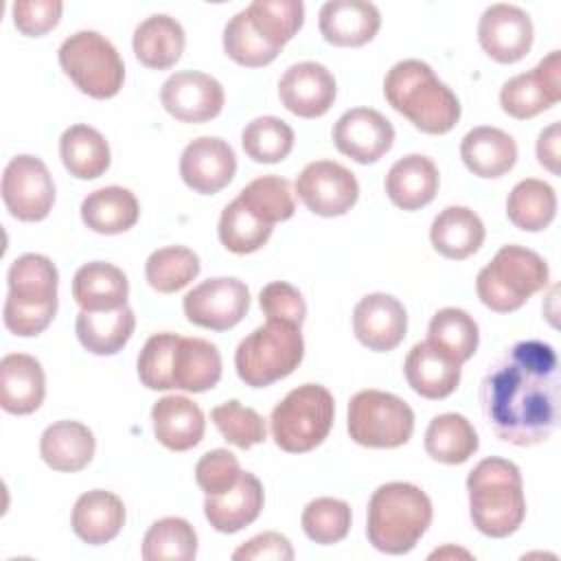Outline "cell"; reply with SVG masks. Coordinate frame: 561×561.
<instances>
[{
	"label": "cell",
	"mask_w": 561,
	"mask_h": 561,
	"mask_svg": "<svg viewBox=\"0 0 561 561\" xmlns=\"http://www.w3.org/2000/svg\"><path fill=\"white\" fill-rule=\"evenodd\" d=\"M480 408L493 434L517 447L546 443L559 425V359L550 344L522 340L489 366Z\"/></svg>",
	"instance_id": "6da1fadb"
},
{
	"label": "cell",
	"mask_w": 561,
	"mask_h": 561,
	"mask_svg": "<svg viewBox=\"0 0 561 561\" xmlns=\"http://www.w3.org/2000/svg\"><path fill=\"white\" fill-rule=\"evenodd\" d=\"M383 96L392 110L425 134H447L460 121L458 96L421 59L397 61L386 72Z\"/></svg>",
	"instance_id": "7a4b0ae2"
},
{
	"label": "cell",
	"mask_w": 561,
	"mask_h": 561,
	"mask_svg": "<svg viewBox=\"0 0 561 561\" xmlns=\"http://www.w3.org/2000/svg\"><path fill=\"white\" fill-rule=\"evenodd\" d=\"M469 517L493 539L513 535L526 517V497L519 467L506 458H484L467 476Z\"/></svg>",
	"instance_id": "3957f363"
},
{
	"label": "cell",
	"mask_w": 561,
	"mask_h": 561,
	"mask_svg": "<svg viewBox=\"0 0 561 561\" xmlns=\"http://www.w3.org/2000/svg\"><path fill=\"white\" fill-rule=\"evenodd\" d=\"M432 524V500L412 482H386L368 500L366 537L379 552H410Z\"/></svg>",
	"instance_id": "277c9868"
},
{
	"label": "cell",
	"mask_w": 561,
	"mask_h": 561,
	"mask_svg": "<svg viewBox=\"0 0 561 561\" xmlns=\"http://www.w3.org/2000/svg\"><path fill=\"white\" fill-rule=\"evenodd\" d=\"M7 283L9 294L2 309L4 327L20 337L46 331L59 302V272L55 263L44 254L26 252L11 263Z\"/></svg>",
	"instance_id": "5b68a950"
},
{
	"label": "cell",
	"mask_w": 561,
	"mask_h": 561,
	"mask_svg": "<svg viewBox=\"0 0 561 561\" xmlns=\"http://www.w3.org/2000/svg\"><path fill=\"white\" fill-rule=\"evenodd\" d=\"M550 280V270L537 252L508 243L502 245L489 265L478 272L476 291L484 307L497 313H511L541 291Z\"/></svg>",
	"instance_id": "8992f818"
},
{
	"label": "cell",
	"mask_w": 561,
	"mask_h": 561,
	"mask_svg": "<svg viewBox=\"0 0 561 561\" xmlns=\"http://www.w3.org/2000/svg\"><path fill=\"white\" fill-rule=\"evenodd\" d=\"M305 355V340L298 324L267 320L245 335L234 351L239 379L250 388H265L291 375Z\"/></svg>",
	"instance_id": "52a82bcc"
},
{
	"label": "cell",
	"mask_w": 561,
	"mask_h": 561,
	"mask_svg": "<svg viewBox=\"0 0 561 561\" xmlns=\"http://www.w3.org/2000/svg\"><path fill=\"white\" fill-rule=\"evenodd\" d=\"M333 416V394L320 383H302L274 405L270 416L272 438L283 451H311L329 436Z\"/></svg>",
	"instance_id": "ba28073f"
},
{
	"label": "cell",
	"mask_w": 561,
	"mask_h": 561,
	"mask_svg": "<svg viewBox=\"0 0 561 561\" xmlns=\"http://www.w3.org/2000/svg\"><path fill=\"white\" fill-rule=\"evenodd\" d=\"M64 75L92 99H112L125 81V64L116 46L96 31H77L59 46Z\"/></svg>",
	"instance_id": "9c48e42d"
},
{
	"label": "cell",
	"mask_w": 561,
	"mask_h": 561,
	"mask_svg": "<svg viewBox=\"0 0 561 561\" xmlns=\"http://www.w3.org/2000/svg\"><path fill=\"white\" fill-rule=\"evenodd\" d=\"M346 430L362 447L394 449L412 438L414 412L392 392L359 390L348 401Z\"/></svg>",
	"instance_id": "30bf717a"
},
{
	"label": "cell",
	"mask_w": 561,
	"mask_h": 561,
	"mask_svg": "<svg viewBox=\"0 0 561 561\" xmlns=\"http://www.w3.org/2000/svg\"><path fill=\"white\" fill-rule=\"evenodd\" d=\"M2 202L11 217L20 221H42L55 204V182L48 167L31 156L20 153L2 171Z\"/></svg>",
	"instance_id": "8fae6325"
},
{
	"label": "cell",
	"mask_w": 561,
	"mask_h": 561,
	"mask_svg": "<svg viewBox=\"0 0 561 561\" xmlns=\"http://www.w3.org/2000/svg\"><path fill=\"white\" fill-rule=\"evenodd\" d=\"M188 322L226 331L237 327L250 309V289L234 276H215L195 285L182 300Z\"/></svg>",
	"instance_id": "7c38bea8"
},
{
	"label": "cell",
	"mask_w": 561,
	"mask_h": 561,
	"mask_svg": "<svg viewBox=\"0 0 561 561\" xmlns=\"http://www.w3.org/2000/svg\"><path fill=\"white\" fill-rule=\"evenodd\" d=\"M298 199L320 217L346 215L357 197L359 184L351 169L333 160L309 162L296 178Z\"/></svg>",
	"instance_id": "4fadbf2b"
},
{
	"label": "cell",
	"mask_w": 561,
	"mask_h": 561,
	"mask_svg": "<svg viewBox=\"0 0 561 561\" xmlns=\"http://www.w3.org/2000/svg\"><path fill=\"white\" fill-rule=\"evenodd\" d=\"M559 50H550L533 70L511 77L500 90L502 110L517 118H533L561 101Z\"/></svg>",
	"instance_id": "5bb4252c"
},
{
	"label": "cell",
	"mask_w": 561,
	"mask_h": 561,
	"mask_svg": "<svg viewBox=\"0 0 561 561\" xmlns=\"http://www.w3.org/2000/svg\"><path fill=\"white\" fill-rule=\"evenodd\" d=\"M535 39V28L530 15L506 2H497L484 9L478 22V42L482 50L500 61V64H515L524 59Z\"/></svg>",
	"instance_id": "9a60e30c"
},
{
	"label": "cell",
	"mask_w": 561,
	"mask_h": 561,
	"mask_svg": "<svg viewBox=\"0 0 561 561\" xmlns=\"http://www.w3.org/2000/svg\"><path fill=\"white\" fill-rule=\"evenodd\" d=\"M160 101L175 121L195 125L219 116L226 94L215 77L197 70H180L162 83Z\"/></svg>",
	"instance_id": "2e32d148"
},
{
	"label": "cell",
	"mask_w": 561,
	"mask_h": 561,
	"mask_svg": "<svg viewBox=\"0 0 561 561\" xmlns=\"http://www.w3.org/2000/svg\"><path fill=\"white\" fill-rule=\"evenodd\" d=\"M333 142L340 153L359 164H373L394 145L392 123L373 107L346 110L333 125Z\"/></svg>",
	"instance_id": "e0dca14e"
},
{
	"label": "cell",
	"mask_w": 561,
	"mask_h": 561,
	"mask_svg": "<svg viewBox=\"0 0 561 561\" xmlns=\"http://www.w3.org/2000/svg\"><path fill=\"white\" fill-rule=\"evenodd\" d=\"M337 94L335 77L318 61H298L289 66L278 81L280 103L300 118L324 116Z\"/></svg>",
	"instance_id": "ac0fdd59"
},
{
	"label": "cell",
	"mask_w": 561,
	"mask_h": 561,
	"mask_svg": "<svg viewBox=\"0 0 561 561\" xmlns=\"http://www.w3.org/2000/svg\"><path fill=\"white\" fill-rule=\"evenodd\" d=\"M237 156L232 147L217 136L191 140L180 156V175L188 188L202 195H215L232 182Z\"/></svg>",
	"instance_id": "d6986e66"
},
{
	"label": "cell",
	"mask_w": 561,
	"mask_h": 561,
	"mask_svg": "<svg viewBox=\"0 0 561 561\" xmlns=\"http://www.w3.org/2000/svg\"><path fill=\"white\" fill-rule=\"evenodd\" d=\"M355 337L370 351L397 348L408 331V313L399 298L377 291L364 296L353 309Z\"/></svg>",
	"instance_id": "ffe728a7"
},
{
	"label": "cell",
	"mask_w": 561,
	"mask_h": 561,
	"mask_svg": "<svg viewBox=\"0 0 561 561\" xmlns=\"http://www.w3.org/2000/svg\"><path fill=\"white\" fill-rule=\"evenodd\" d=\"M318 26L333 46H364L377 35L381 15L373 2L329 0L320 7Z\"/></svg>",
	"instance_id": "44dd1931"
},
{
	"label": "cell",
	"mask_w": 561,
	"mask_h": 561,
	"mask_svg": "<svg viewBox=\"0 0 561 561\" xmlns=\"http://www.w3.org/2000/svg\"><path fill=\"white\" fill-rule=\"evenodd\" d=\"M460 366L451 355L440 351L430 340L410 348L403 373L410 388L425 399H445L460 383Z\"/></svg>",
	"instance_id": "7402d4cb"
},
{
	"label": "cell",
	"mask_w": 561,
	"mask_h": 561,
	"mask_svg": "<svg viewBox=\"0 0 561 561\" xmlns=\"http://www.w3.org/2000/svg\"><path fill=\"white\" fill-rule=\"evenodd\" d=\"M46 394L42 364L26 353H9L0 359V405L9 414L35 412Z\"/></svg>",
	"instance_id": "603a6c76"
},
{
	"label": "cell",
	"mask_w": 561,
	"mask_h": 561,
	"mask_svg": "<svg viewBox=\"0 0 561 561\" xmlns=\"http://www.w3.org/2000/svg\"><path fill=\"white\" fill-rule=\"evenodd\" d=\"M440 175L432 158L410 153L399 158L386 175V195L401 210H419L438 193Z\"/></svg>",
	"instance_id": "cb8c5ba5"
},
{
	"label": "cell",
	"mask_w": 561,
	"mask_h": 561,
	"mask_svg": "<svg viewBox=\"0 0 561 561\" xmlns=\"http://www.w3.org/2000/svg\"><path fill=\"white\" fill-rule=\"evenodd\" d=\"M153 434L171 451H186L204 438L206 421L202 408L182 394H167L151 408Z\"/></svg>",
	"instance_id": "d4e9b609"
},
{
	"label": "cell",
	"mask_w": 561,
	"mask_h": 561,
	"mask_svg": "<svg viewBox=\"0 0 561 561\" xmlns=\"http://www.w3.org/2000/svg\"><path fill=\"white\" fill-rule=\"evenodd\" d=\"M263 502L265 493L261 480L250 471H241V478L230 491L206 495L204 515L215 530L230 535L250 526L261 515Z\"/></svg>",
	"instance_id": "484cf974"
},
{
	"label": "cell",
	"mask_w": 561,
	"mask_h": 561,
	"mask_svg": "<svg viewBox=\"0 0 561 561\" xmlns=\"http://www.w3.org/2000/svg\"><path fill=\"white\" fill-rule=\"evenodd\" d=\"M75 535L90 543L101 546L112 541L125 526V504L123 500L105 489H92L77 497L72 517Z\"/></svg>",
	"instance_id": "4316f807"
},
{
	"label": "cell",
	"mask_w": 561,
	"mask_h": 561,
	"mask_svg": "<svg viewBox=\"0 0 561 561\" xmlns=\"http://www.w3.org/2000/svg\"><path fill=\"white\" fill-rule=\"evenodd\" d=\"M460 158L478 178H502L517 162V142L511 134L497 127L480 125L465 134Z\"/></svg>",
	"instance_id": "83f0119b"
},
{
	"label": "cell",
	"mask_w": 561,
	"mask_h": 561,
	"mask_svg": "<svg viewBox=\"0 0 561 561\" xmlns=\"http://www.w3.org/2000/svg\"><path fill=\"white\" fill-rule=\"evenodd\" d=\"M129 280L125 272L105 261L81 265L72 278V298L83 311H112L127 305Z\"/></svg>",
	"instance_id": "f1b7e54d"
},
{
	"label": "cell",
	"mask_w": 561,
	"mask_h": 561,
	"mask_svg": "<svg viewBox=\"0 0 561 561\" xmlns=\"http://www.w3.org/2000/svg\"><path fill=\"white\" fill-rule=\"evenodd\" d=\"M96 449L94 434L79 421H57L42 432L39 456L55 469L75 473L90 465Z\"/></svg>",
	"instance_id": "f546056e"
},
{
	"label": "cell",
	"mask_w": 561,
	"mask_h": 561,
	"mask_svg": "<svg viewBox=\"0 0 561 561\" xmlns=\"http://www.w3.org/2000/svg\"><path fill=\"white\" fill-rule=\"evenodd\" d=\"M134 55L136 59L153 70H167L175 66L186 46V35L182 24L167 15L153 13L145 18L134 31Z\"/></svg>",
	"instance_id": "4dcf8cb0"
},
{
	"label": "cell",
	"mask_w": 561,
	"mask_h": 561,
	"mask_svg": "<svg viewBox=\"0 0 561 561\" xmlns=\"http://www.w3.org/2000/svg\"><path fill=\"white\" fill-rule=\"evenodd\" d=\"M430 241L440 256L462 261L480 250L484 241V224L467 206H447L434 217Z\"/></svg>",
	"instance_id": "1f68e13d"
},
{
	"label": "cell",
	"mask_w": 561,
	"mask_h": 561,
	"mask_svg": "<svg viewBox=\"0 0 561 561\" xmlns=\"http://www.w3.org/2000/svg\"><path fill=\"white\" fill-rule=\"evenodd\" d=\"M140 206L136 195L123 186H103L81 202L83 224L99 234H121L136 226Z\"/></svg>",
	"instance_id": "d6a6232c"
},
{
	"label": "cell",
	"mask_w": 561,
	"mask_h": 561,
	"mask_svg": "<svg viewBox=\"0 0 561 561\" xmlns=\"http://www.w3.org/2000/svg\"><path fill=\"white\" fill-rule=\"evenodd\" d=\"M136 329L134 311L123 305L112 311H79L75 331L81 346L92 355H114L131 337Z\"/></svg>",
	"instance_id": "836d02e7"
},
{
	"label": "cell",
	"mask_w": 561,
	"mask_h": 561,
	"mask_svg": "<svg viewBox=\"0 0 561 561\" xmlns=\"http://www.w3.org/2000/svg\"><path fill=\"white\" fill-rule=\"evenodd\" d=\"M221 379V355L204 337L178 340L173 353V386L186 392H206Z\"/></svg>",
	"instance_id": "e575fe53"
},
{
	"label": "cell",
	"mask_w": 561,
	"mask_h": 561,
	"mask_svg": "<svg viewBox=\"0 0 561 561\" xmlns=\"http://www.w3.org/2000/svg\"><path fill=\"white\" fill-rule=\"evenodd\" d=\"M59 156L70 175L77 180L101 178L112 160L103 134L90 125H70L59 138Z\"/></svg>",
	"instance_id": "d590c367"
},
{
	"label": "cell",
	"mask_w": 561,
	"mask_h": 561,
	"mask_svg": "<svg viewBox=\"0 0 561 561\" xmlns=\"http://www.w3.org/2000/svg\"><path fill=\"white\" fill-rule=\"evenodd\" d=\"M478 432L467 416L456 412L438 414L425 430V451L443 465H462L478 451Z\"/></svg>",
	"instance_id": "8d00e7d4"
},
{
	"label": "cell",
	"mask_w": 561,
	"mask_h": 561,
	"mask_svg": "<svg viewBox=\"0 0 561 561\" xmlns=\"http://www.w3.org/2000/svg\"><path fill=\"white\" fill-rule=\"evenodd\" d=\"M506 215L519 230L539 232L548 228L557 215V193L548 182L526 178L511 188Z\"/></svg>",
	"instance_id": "74e56055"
},
{
	"label": "cell",
	"mask_w": 561,
	"mask_h": 561,
	"mask_svg": "<svg viewBox=\"0 0 561 561\" xmlns=\"http://www.w3.org/2000/svg\"><path fill=\"white\" fill-rule=\"evenodd\" d=\"M427 340L451 355L458 364H465L476 355L480 344L478 322L465 309L445 307L430 320Z\"/></svg>",
	"instance_id": "f35d334b"
},
{
	"label": "cell",
	"mask_w": 561,
	"mask_h": 561,
	"mask_svg": "<svg viewBox=\"0 0 561 561\" xmlns=\"http://www.w3.org/2000/svg\"><path fill=\"white\" fill-rule=\"evenodd\" d=\"M197 554V533L184 517H162L142 537L145 561H191Z\"/></svg>",
	"instance_id": "ab89813d"
},
{
	"label": "cell",
	"mask_w": 561,
	"mask_h": 561,
	"mask_svg": "<svg viewBox=\"0 0 561 561\" xmlns=\"http://www.w3.org/2000/svg\"><path fill=\"white\" fill-rule=\"evenodd\" d=\"M237 199L261 221L274 226L285 221L296 210V199L289 180L280 175H261L245 184Z\"/></svg>",
	"instance_id": "60d3db41"
},
{
	"label": "cell",
	"mask_w": 561,
	"mask_h": 561,
	"mask_svg": "<svg viewBox=\"0 0 561 561\" xmlns=\"http://www.w3.org/2000/svg\"><path fill=\"white\" fill-rule=\"evenodd\" d=\"M199 274V256L184 245L158 248L145 263V276L151 289L173 294L186 287Z\"/></svg>",
	"instance_id": "b9f144b4"
},
{
	"label": "cell",
	"mask_w": 561,
	"mask_h": 561,
	"mask_svg": "<svg viewBox=\"0 0 561 561\" xmlns=\"http://www.w3.org/2000/svg\"><path fill=\"white\" fill-rule=\"evenodd\" d=\"M294 129L278 116H259L241 131V147L248 158L261 164L285 160L294 149Z\"/></svg>",
	"instance_id": "7bdbcfd3"
},
{
	"label": "cell",
	"mask_w": 561,
	"mask_h": 561,
	"mask_svg": "<svg viewBox=\"0 0 561 561\" xmlns=\"http://www.w3.org/2000/svg\"><path fill=\"white\" fill-rule=\"evenodd\" d=\"M270 224L254 217L237 197L221 210L217 234L221 245L232 254H252L272 237Z\"/></svg>",
	"instance_id": "ee69618b"
},
{
	"label": "cell",
	"mask_w": 561,
	"mask_h": 561,
	"mask_svg": "<svg viewBox=\"0 0 561 561\" xmlns=\"http://www.w3.org/2000/svg\"><path fill=\"white\" fill-rule=\"evenodd\" d=\"M224 50L226 55L248 68H261L272 64L283 48L270 44L252 24L248 11L234 13L224 28Z\"/></svg>",
	"instance_id": "f6af8a7d"
},
{
	"label": "cell",
	"mask_w": 561,
	"mask_h": 561,
	"mask_svg": "<svg viewBox=\"0 0 561 561\" xmlns=\"http://www.w3.org/2000/svg\"><path fill=\"white\" fill-rule=\"evenodd\" d=\"M245 11L254 28L278 48H283L305 22V4L300 0H254Z\"/></svg>",
	"instance_id": "bcb514c9"
},
{
	"label": "cell",
	"mask_w": 561,
	"mask_h": 561,
	"mask_svg": "<svg viewBox=\"0 0 561 561\" xmlns=\"http://www.w3.org/2000/svg\"><path fill=\"white\" fill-rule=\"evenodd\" d=\"M351 519V506L344 500L316 497L305 506L300 524L311 541L320 546H331L348 535Z\"/></svg>",
	"instance_id": "7dc6e473"
},
{
	"label": "cell",
	"mask_w": 561,
	"mask_h": 561,
	"mask_svg": "<svg viewBox=\"0 0 561 561\" xmlns=\"http://www.w3.org/2000/svg\"><path fill=\"white\" fill-rule=\"evenodd\" d=\"M210 419L221 436L239 449H250L252 445L263 443L267 436L263 416L256 410L241 405L237 399L215 405L210 410Z\"/></svg>",
	"instance_id": "c3c4849f"
},
{
	"label": "cell",
	"mask_w": 561,
	"mask_h": 561,
	"mask_svg": "<svg viewBox=\"0 0 561 561\" xmlns=\"http://www.w3.org/2000/svg\"><path fill=\"white\" fill-rule=\"evenodd\" d=\"M178 333H153L138 353L136 368L142 386L149 390H171L173 386V353L178 346Z\"/></svg>",
	"instance_id": "681fc988"
},
{
	"label": "cell",
	"mask_w": 561,
	"mask_h": 561,
	"mask_svg": "<svg viewBox=\"0 0 561 561\" xmlns=\"http://www.w3.org/2000/svg\"><path fill=\"white\" fill-rule=\"evenodd\" d=\"M239 478V460L228 449H210L195 465V482L206 495H221L230 491Z\"/></svg>",
	"instance_id": "f907efd6"
},
{
	"label": "cell",
	"mask_w": 561,
	"mask_h": 561,
	"mask_svg": "<svg viewBox=\"0 0 561 561\" xmlns=\"http://www.w3.org/2000/svg\"><path fill=\"white\" fill-rule=\"evenodd\" d=\"M259 307L267 316V320H285L298 327L305 322L307 316L302 294L285 280L267 283L259 294Z\"/></svg>",
	"instance_id": "816d5d0a"
},
{
	"label": "cell",
	"mask_w": 561,
	"mask_h": 561,
	"mask_svg": "<svg viewBox=\"0 0 561 561\" xmlns=\"http://www.w3.org/2000/svg\"><path fill=\"white\" fill-rule=\"evenodd\" d=\"M13 24L22 35L39 37L59 24L64 4L59 0H15Z\"/></svg>",
	"instance_id": "f5cc1de1"
},
{
	"label": "cell",
	"mask_w": 561,
	"mask_h": 561,
	"mask_svg": "<svg viewBox=\"0 0 561 561\" xmlns=\"http://www.w3.org/2000/svg\"><path fill=\"white\" fill-rule=\"evenodd\" d=\"M234 561H261V559H272V561H291L294 559V548L289 539L280 533L267 530L261 533L245 543H241L232 552Z\"/></svg>",
	"instance_id": "db71d44e"
},
{
	"label": "cell",
	"mask_w": 561,
	"mask_h": 561,
	"mask_svg": "<svg viewBox=\"0 0 561 561\" xmlns=\"http://www.w3.org/2000/svg\"><path fill=\"white\" fill-rule=\"evenodd\" d=\"M537 160L552 175H559V123H550L537 138Z\"/></svg>",
	"instance_id": "11a10c76"
}]
</instances>
